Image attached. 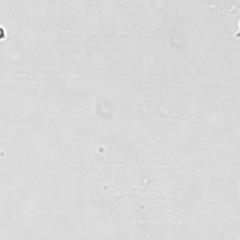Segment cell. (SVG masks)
<instances>
[{
    "label": "cell",
    "instance_id": "obj_1",
    "mask_svg": "<svg viewBox=\"0 0 240 240\" xmlns=\"http://www.w3.org/2000/svg\"><path fill=\"white\" fill-rule=\"evenodd\" d=\"M5 36V33H4V30L2 28H0V39H3Z\"/></svg>",
    "mask_w": 240,
    "mask_h": 240
}]
</instances>
